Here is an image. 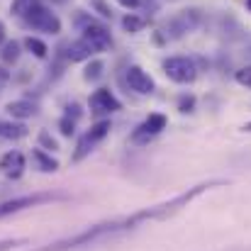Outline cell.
I'll return each mask as SVG.
<instances>
[{"label":"cell","instance_id":"6da1fadb","mask_svg":"<svg viewBox=\"0 0 251 251\" xmlns=\"http://www.w3.org/2000/svg\"><path fill=\"white\" fill-rule=\"evenodd\" d=\"M217 185H227V180H207V183H198V185H193V188H188L185 193H180V195H176V198H171L166 202H161V205H154V207H147V210H139V212H134L132 217H127L129 220V225L132 227H137L139 222H154V220H166L171 215H176L178 210H183V207H188L198 195H202L205 190H210V188H217Z\"/></svg>","mask_w":251,"mask_h":251},{"label":"cell","instance_id":"7a4b0ae2","mask_svg":"<svg viewBox=\"0 0 251 251\" xmlns=\"http://www.w3.org/2000/svg\"><path fill=\"white\" fill-rule=\"evenodd\" d=\"M122 229H132V225H129V220H127V217H125V220H112V222H100V225H93V227H88V229L78 232V234H74V237L59 239V242L47 244V247H42V249H37V251H71V249H81V247H90L93 242H100V239H105V237H110V234H115V232H122Z\"/></svg>","mask_w":251,"mask_h":251},{"label":"cell","instance_id":"3957f363","mask_svg":"<svg viewBox=\"0 0 251 251\" xmlns=\"http://www.w3.org/2000/svg\"><path fill=\"white\" fill-rule=\"evenodd\" d=\"M22 20L37 32H47V34H59L61 32V20L42 0H32L29 7L25 10Z\"/></svg>","mask_w":251,"mask_h":251},{"label":"cell","instance_id":"277c9868","mask_svg":"<svg viewBox=\"0 0 251 251\" xmlns=\"http://www.w3.org/2000/svg\"><path fill=\"white\" fill-rule=\"evenodd\" d=\"M54 200H64V195H56V193H34V195H22V198L0 202V220L2 217H10V215H17L22 210L44 205V202H54Z\"/></svg>","mask_w":251,"mask_h":251},{"label":"cell","instance_id":"5b68a950","mask_svg":"<svg viewBox=\"0 0 251 251\" xmlns=\"http://www.w3.org/2000/svg\"><path fill=\"white\" fill-rule=\"evenodd\" d=\"M161 69L173 83H193L198 78V66L188 56H168L164 59Z\"/></svg>","mask_w":251,"mask_h":251},{"label":"cell","instance_id":"8992f818","mask_svg":"<svg viewBox=\"0 0 251 251\" xmlns=\"http://www.w3.org/2000/svg\"><path fill=\"white\" fill-rule=\"evenodd\" d=\"M78 25L83 29V39L93 44L95 51H105L110 44H112V37H110V29L100 22H95L93 17H78Z\"/></svg>","mask_w":251,"mask_h":251},{"label":"cell","instance_id":"52a82bcc","mask_svg":"<svg viewBox=\"0 0 251 251\" xmlns=\"http://www.w3.org/2000/svg\"><path fill=\"white\" fill-rule=\"evenodd\" d=\"M112 127H110V122L107 120H102V122H95L88 132H85L83 137H81V142H78V147H76V151H74V161H83L85 156L107 137V132H110Z\"/></svg>","mask_w":251,"mask_h":251},{"label":"cell","instance_id":"ba28073f","mask_svg":"<svg viewBox=\"0 0 251 251\" xmlns=\"http://www.w3.org/2000/svg\"><path fill=\"white\" fill-rule=\"evenodd\" d=\"M88 107H90V112L102 115V112H117V110H122V102L112 95L110 88H98V90L90 95Z\"/></svg>","mask_w":251,"mask_h":251},{"label":"cell","instance_id":"9c48e42d","mask_svg":"<svg viewBox=\"0 0 251 251\" xmlns=\"http://www.w3.org/2000/svg\"><path fill=\"white\" fill-rule=\"evenodd\" d=\"M200 22L198 10H183L180 15H176L173 20H168L166 25V37H183L185 32H193Z\"/></svg>","mask_w":251,"mask_h":251},{"label":"cell","instance_id":"30bf717a","mask_svg":"<svg viewBox=\"0 0 251 251\" xmlns=\"http://www.w3.org/2000/svg\"><path fill=\"white\" fill-rule=\"evenodd\" d=\"M125 78H127V85L134 90V93H139V95H149V93H154V78L142 69V66H129L127 69V74H125Z\"/></svg>","mask_w":251,"mask_h":251},{"label":"cell","instance_id":"8fae6325","mask_svg":"<svg viewBox=\"0 0 251 251\" xmlns=\"http://www.w3.org/2000/svg\"><path fill=\"white\" fill-rule=\"evenodd\" d=\"M168 125L166 115H161V112H154V115H149L139 127H137V134H134V139H139V137H154V134H159V132H164Z\"/></svg>","mask_w":251,"mask_h":251},{"label":"cell","instance_id":"7c38bea8","mask_svg":"<svg viewBox=\"0 0 251 251\" xmlns=\"http://www.w3.org/2000/svg\"><path fill=\"white\" fill-rule=\"evenodd\" d=\"M0 171H2L7 178H20V176L25 173V156H22L20 151H7V154H2Z\"/></svg>","mask_w":251,"mask_h":251},{"label":"cell","instance_id":"4fadbf2b","mask_svg":"<svg viewBox=\"0 0 251 251\" xmlns=\"http://www.w3.org/2000/svg\"><path fill=\"white\" fill-rule=\"evenodd\" d=\"M93 54H98V51L93 49L90 42H85L83 37L76 39V42H71V44L66 47V59H69V61H88Z\"/></svg>","mask_w":251,"mask_h":251},{"label":"cell","instance_id":"5bb4252c","mask_svg":"<svg viewBox=\"0 0 251 251\" xmlns=\"http://www.w3.org/2000/svg\"><path fill=\"white\" fill-rule=\"evenodd\" d=\"M5 110L15 120H27V117L37 115V102H32V100H12V102L5 105Z\"/></svg>","mask_w":251,"mask_h":251},{"label":"cell","instance_id":"9a60e30c","mask_svg":"<svg viewBox=\"0 0 251 251\" xmlns=\"http://www.w3.org/2000/svg\"><path fill=\"white\" fill-rule=\"evenodd\" d=\"M32 161H34V166L39 168L42 173H54V171H59V161L51 159V154H47L44 149H34V151H32Z\"/></svg>","mask_w":251,"mask_h":251},{"label":"cell","instance_id":"2e32d148","mask_svg":"<svg viewBox=\"0 0 251 251\" xmlns=\"http://www.w3.org/2000/svg\"><path fill=\"white\" fill-rule=\"evenodd\" d=\"M27 134V127L20 122H0V137L2 139H22Z\"/></svg>","mask_w":251,"mask_h":251},{"label":"cell","instance_id":"e0dca14e","mask_svg":"<svg viewBox=\"0 0 251 251\" xmlns=\"http://www.w3.org/2000/svg\"><path fill=\"white\" fill-rule=\"evenodd\" d=\"M102 71H105V64H102L100 59H88V66H85V71H83V78L88 81V83H95V81L102 78Z\"/></svg>","mask_w":251,"mask_h":251},{"label":"cell","instance_id":"ac0fdd59","mask_svg":"<svg viewBox=\"0 0 251 251\" xmlns=\"http://www.w3.org/2000/svg\"><path fill=\"white\" fill-rule=\"evenodd\" d=\"M122 27H125V32H129V34H137V32H142L144 27H147V20L144 17H139V15H125L122 17Z\"/></svg>","mask_w":251,"mask_h":251},{"label":"cell","instance_id":"d6986e66","mask_svg":"<svg viewBox=\"0 0 251 251\" xmlns=\"http://www.w3.org/2000/svg\"><path fill=\"white\" fill-rule=\"evenodd\" d=\"M25 49L32 51L37 59H47V54H49V47H47L42 39H37V37H27V39H25Z\"/></svg>","mask_w":251,"mask_h":251},{"label":"cell","instance_id":"ffe728a7","mask_svg":"<svg viewBox=\"0 0 251 251\" xmlns=\"http://www.w3.org/2000/svg\"><path fill=\"white\" fill-rule=\"evenodd\" d=\"M0 59L5 64H15L20 59V44L17 42H5L2 44V51H0Z\"/></svg>","mask_w":251,"mask_h":251},{"label":"cell","instance_id":"44dd1931","mask_svg":"<svg viewBox=\"0 0 251 251\" xmlns=\"http://www.w3.org/2000/svg\"><path fill=\"white\" fill-rule=\"evenodd\" d=\"M39 144H42L44 149H49V151H59V142H56L47 129H42V132H39Z\"/></svg>","mask_w":251,"mask_h":251},{"label":"cell","instance_id":"7402d4cb","mask_svg":"<svg viewBox=\"0 0 251 251\" xmlns=\"http://www.w3.org/2000/svg\"><path fill=\"white\" fill-rule=\"evenodd\" d=\"M234 78H237V83L244 85V88H249L251 90V64L249 66H242L237 74H234Z\"/></svg>","mask_w":251,"mask_h":251},{"label":"cell","instance_id":"603a6c76","mask_svg":"<svg viewBox=\"0 0 251 251\" xmlns=\"http://www.w3.org/2000/svg\"><path fill=\"white\" fill-rule=\"evenodd\" d=\"M59 129H61V134H64V137H71V134L76 132V120H71V117H66V115H64V117L59 120Z\"/></svg>","mask_w":251,"mask_h":251},{"label":"cell","instance_id":"cb8c5ba5","mask_svg":"<svg viewBox=\"0 0 251 251\" xmlns=\"http://www.w3.org/2000/svg\"><path fill=\"white\" fill-rule=\"evenodd\" d=\"M178 110L185 115V112H193L195 110V98L193 95H183L180 100H178Z\"/></svg>","mask_w":251,"mask_h":251},{"label":"cell","instance_id":"d4e9b609","mask_svg":"<svg viewBox=\"0 0 251 251\" xmlns=\"http://www.w3.org/2000/svg\"><path fill=\"white\" fill-rule=\"evenodd\" d=\"M25 244H27V239H2L0 242V251H12L17 247H25Z\"/></svg>","mask_w":251,"mask_h":251},{"label":"cell","instance_id":"484cf974","mask_svg":"<svg viewBox=\"0 0 251 251\" xmlns=\"http://www.w3.org/2000/svg\"><path fill=\"white\" fill-rule=\"evenodd\" d=\"M66 117L78 120V117H81V105H78V102H71V105L66 107Z\"/></svg>","mask_w":251,"mask_h":251},{"label":"cell","instance_id":"4316f807","mask_svg":"<svg viewBox=\"0 0 251 251\" xmlns=\"http://www.w3.org/2000/svg\"><path fill=\"white\" fill-rule=\"evenodd\" d=\"M122 7H127V10H137L139 5H142V0H117Z\"/></svg>","mask_w":251,"mask_h":251},{"label":"cell","instance_id":"83f0119b","mask_svg":"<svg viewBox=\"0 0 251 251\" xmlns=\"http://www.w3.org/2000/svg\"><path fill=\"white\" fill-rule=\"evenodd\" d=\"M5 42V27H2V22H0V44Z\"/></svg>","mask_w":251,"mask_h":251},{"label":"cell","instance_id":"f1b7e54d","mask_svg":"<svg viewBox=\"0 0 251 251\" xmlns=\"http://www.w3.org/2000/svg\"><path fill=\"white\" fill-rule=\"evenodd\" d=\"M242 132H251V122H247V125L242 127Z\"/></svg>","mask_w":251,"mask_h":251},{"label":"cell","instance_id":"f546056e","mask_svg":"<svg viewBox=\"0 0 251 251\" xmlns=\"http://www.w3.org/2000/svg\"><path fill=\"white\" fill-rule=\"evenodd\" d=\"M56 2H64V0H56Z\"/></svg>","mask_w":251,"mask_h":251},{"label":"cell","instance_id":"4dcf8cb0","mask_svg":"<svg viewBox=\"0 0 251 251\" xmlns=\"http://www.w3.org/2000/svg\"><path fill=\"white\" fill-rule=\"evenodd\" d=\"M249 7H251V0H249Z\"/></svg>","mask_w":251,"mask_h":251}]
</instances>
